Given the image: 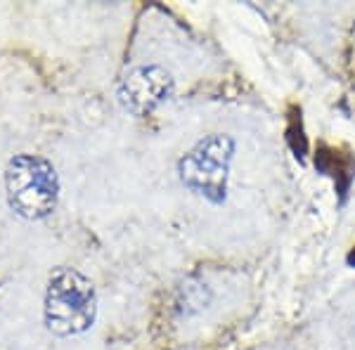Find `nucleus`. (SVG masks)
Listing matches in <instances>:
<instances>
[{
  "label": "nucleus",
  "mask_w": 355,
  "mask_h": 350,
  "mask_svg": "<svg viewBox=\"0 0 355 350\" xmlns=\"http://www.w3.org/2000/svg\"><path fill=\"white\" fill-rule=\"evenodd\" d=\"M348 265L355 268V251H351V254H348Z\"/></svg>",
  "instance_id": "obj_7"
},
{
  "label": "nucleus",
  "mask_w": 355,
  "mask_h": 350,
  "mask_svg": "<svg viewBox=\"0 0 355 350\" xmlns=\"http://www.w3.org/2000/svg\"><path fill=\"white\" fill-rule=\"evenodd\" d=\"M97 315L95 289L81 272L57 268L45 291V322L57 336H76L88 331Z\"/></svg>",
  "instance_id": "obj_1"
},
{
  "label": "nucleus",
  "mask_w": 355,
  "mask_h": 350,
  "mask_svg": "<svg viewBox=\"0 0 355 350\" xmlns=\"http://www.w3.org/2000/svg\"><path fill=\"white\" fill-rule=\"evenodd\" d=\"M234 154V142L227 135H209L190 154L180 159L178 170L187 187L209 202L220 204L227 192V170Z\"/></svg>",
  "instance_id": "obj_3"
},
{
  "label": "nucleus",
  "mask_w": 355,
  "mask_h": 350,
  "mask_svg": "<svg viewBox=\"0 0 355 350\" xmlns=\"http://www.w3.org/2000/svg\"><path fill=\"white\" fill-rule=\"evenodd\" d=\"M10 206L28 220L50 216L60 197V182L53 164L36 154H19L8 164L5 173Z\"/></svg>",
  "instance_id": "obj_2"
},
{
  "label": "nucleus",
  "mask_w": 355,
  "mask_h": 350,
  "mask_svg": "<svg viewBox=\"0 0 355 350\" xmlns=\"http://www.w3.org/2000/svg\"><path fill=\"white\" fill-rule=\"evenodd\" d=\"M299 114H291V123H289V145L294 149V154L299 159L306 157V149H308V142H306V135H303V128H301V119H296Z\"/></svg>",
  "instance_id": "obj_6"
},
{
  "label": "nucleus",
  "mask_w": 355,
  "mask_h": 350,
  "mask_svg": "<svg viewBox=\"0 0 355 350\" xmlns=\"http://www.w3.org/2000/svg\"><path fill=\"white\" fill-rule=\"evenodd\" d=\"M315 166H318V170H322L324 175L334 177L336 187H339V194L346 197L348 187H351V182L355 177V161L351 154L339 152V149L322 147L318 152V157H315Z\"/></svg>",
  "instance_id": "obj_5"
},
{
  "label": "nucleus",
  "mask_w": 355,
  "mask_h": 350,
  "mask_svg": "<svg viewBox=\"0 0 355 350\" xmlns=\"http://www.w3.org/2000/svg\"><path fill=\"white\" fill-rule=\"evenodd\" d=\"M171 90H173V81L164 69L140 67L123 78L119 97H121L123 107L133 114H147L164 100H168Z\"/></svg>",
  "instance_id": "obj_4"
}]
</instances>
